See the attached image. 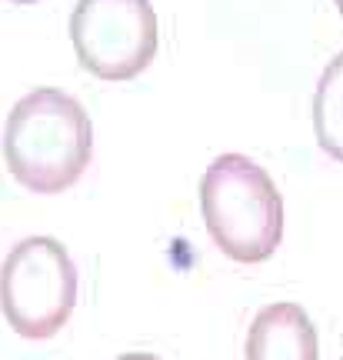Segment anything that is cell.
Here are the masks:
<instances>
[{"mask_svg": "<svg viewBox=\"0 0 343 360\" xmlns=\"http://www.w3.org/2000/svg\"><path fill=\"white\" fill-rule=\"evenodd\" d=\"M340 360H343V357H340Z\"/></svg>", "mask_w": 343, "mask_h": 360, "instance_id": "cell-10", "label": "cell"}, {"mask_svg": "<svg viewBox=\"0 0 343 360\" xmlns=\"http://www.w3.org/2000/svg\"><path fill=\"white\" fill-rule=\"evenodd\" d=\"M333 4H337V11H340V17H343V0H333Z\"/></svg>", "mask_w": 343, "mask_h": 360, "instance_id": "cell-9", "label": "cell"}, {"mask_svg": "<svg viewBox=\"0 0 343 360\" xmlns=\"http://www.w3.org/2000/svg\"><path fill=\"white\" fill-rule=\"evenodd\" d=\"M200 214L210 240L237 264H260L283 240V197L267 170L243 154H220L204 170Z\"/></svg>", "mask_w": 343, "mask_h": 360, "instance_id": "cell-2", "label": "cell"}, {"mask_svg": "<svg viewBox=\"0 0 343 360\" xmlns=\"http://www.w3.org/2000/svg\"><path fill=\"white\" fill-rule=\"evenodd\" d=\"M11 4H20V7H27V4H37V0H11Z\"/></svg>", "mask_w": 343, "mask_h": 360, "instance_id": "cell-8", "label": "cell"}, {"mask_svg": "<svg viewBox=\"0 0 343 360\" xmlns=\"http://www.w3.org/2000/svg\"><path fill=\"white\" fill-rule=\"evenodd\" d=\"M70 40L87 74L101 80H130L157 57V11L150 0H77Z\"/></svg>", "mask_w": 343, "mask_h": 360, "instance_id": "cell-4", "label": "cell"}, {"mask_svg": "<svg viewBox=\"0 0 343 360\" xmlns=\"http://www.w3.org/2000/svg\"><path fill=\"white\" fill-rule=\"evenodd\" d=\"M313 134L323 154L343 164V51L327 64L313 90Z\"/></svg>", "mask_w": 343, "mask_h": 360, "instance_id": "cell-6", "label": "cell"}, {"mask_svg": "<svg viewBox=\"0 0 343 360\" xmlns=\"http://www.w3.org/2000/svg\"><path fill=\"white\" fill-rule=\"evenodd\" d=\"M93 154V124L84 103L57 87H37L11 107L4 124V160L30 193L70 191Z\"/></svg>", "mask_w": 343, "mask_h": 360, "instance_id": "cell-1", "label": "cell"}, {"mask_svg": "<svg viewBox=\"0 0 343 360\" xmlns=\"http://www.w3.org/2000/svg\"><path fill=\"white\" fill-rule=\"evenodd\" d=\"M77 307V267L53 237H27L13 244L0 267V310L13 334L47 340L60 334Z\"/></svg>", "mask_w": 343, "mask_h": 360, "instance_id": "cell-3", "label": "cell"}, {"mask_svg": "<svg viewBox=\"0 0 343 360\" xmlns=\"http://www.w3.org/2000/svg\"><path fill=\"white\" fill-rule=\"evenodd\" d=\"M117 360H160V357H153V354H124V357H117Z\"/></svg>", "mask_w": 343, "mask_h": 360, "instance_id": "cell-7", "label": "cell"}, {"mask_svg": "<svg viewBox=\"0 0 343 360\" xmlns=\"http://www.w3.org/2000/svg\"><path fill=\"white\" fill-rule=\"evenodd\" d=\"M247 360H320L317 327L300 304H270L247 334Z\"/></svg>", "mask_w": 343, "mask_h": 360, "instance_id": "cell-5", "label": "cell"}]
</instances>
